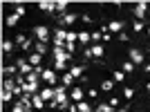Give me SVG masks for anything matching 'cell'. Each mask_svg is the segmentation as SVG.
Returning a JSON list of instances; mask_svg holds the SVG:
<instances>
[{
  "mask_svg": "<svg viewBox=\"0 0 150 112\" xmlns=\"http://www.w3.org/2000/svg\"><path fill=\"white\" fill-rule=\"evenodd\" d=\"M31 103H34V108H36V110L45 108V101H43V96H40V94H34V96H31Z\"/></svg>",
  "mask_w": 150,
  "mask_h": 112,
  "instance_id": "4fadbf2b",
  "label": "cell"
},
{
  "mask_svg": "<svg viewBox=\"0 0 150 112\" xmlns=\"http://www.w3.org/2000/svg\"><path fill=\"white\" fill-rule=\"evenodd\" d=\"M13 13L23 18V16H25V7H23V5H18V7H16V9H13Z\"/></svg>",
  "mask_w": 150,
  "mask_h": 112,
  "instance_id": "4dcf8cb0",
  "label": "cell"
},
{
  "mask_svg": "<svg viewBox=\"0 0 150 112\" xmlns=\"http://www.w3.org/2000/svg\"><path fill=\"white\" fill-rule=\"evenodd\" d=\"M90 47H92V56H96V58L103 56V45H90Z\"/></svg>",
  "mask_w": 150,
  "mask_h": 112,
  "instance_id": "d6986e66",
  "label": "cell"
},
{
  "mask_svg": "<svg viewBox=\"0 0 150 112\" xmlns=\"http://www.w3.org/2000/svg\"><path fill=\"white\" fill-rule=\"evenodd\" d=\"M112 87H114V81H103L101 83V90H103V92H110Z\"/></svg>",
  "mask_w": 150,
  "mask_h": 112,
  "instance_id": "603a6c76",
  "label": "cell"
},
{
  "mask_svg": "<svg viewBox=\"0 0 150 112\" xmlns=\"http://www.w3.org/2000/svg\"><path fill=\"white\" fill-rule=\"evenodd\" d=\"M16 43H20V47H23V45H25V43H27V38H25V36H23V34H20V36H16Z\"/></svg>",
  "mask_w": 150,
  "mask_h": 112,
  "instance_id": "d590c367",
  "label": "cell"
},
{
  "mask_svg": "<svg viewBox=\"0 0 150 112\" xmlns=\"http://www.w3.org/2000/svg\"><path fill=\"white\" fill-rule=\"evenodd\" d=\"M144 20H134V31H144Z\"/></svg>",
  "mask_w": 150,
  "mask_h": 112,
  "instance_id": "d6a6232c",
  "label": "cell"
},
{
  "mask_svg": "<svg viewBox=\"0 0 150 112\" xmlns=\"http://www.w3.org/2000/svg\"><path fill=\"white\" fill-rule=\"evenodd\" d=\"M123 79H125V72H123V69H117V72H114V79H112V81L119 83V81H123Z\"/></svg>",
  "mask_w": 150,
  "mask_h": 112,
  "instance_id": "484cf974",
  "label": "cell"
},
{
  "mask_svg": "<svg viewBox=\"0 0 150 112\" xmlns=\"http://www.w3.org/2000/svg\"><path fill=\"white\" fill-rule=\"evenodd\" d=\"M16 67H18V72H20V76H29L31 72H34V65H31V63H27V61H23V58H18V61H16Z\"/></svg>",
  "mask_w": 150,
  "mask_h": 112,
  "instance_id": "7a4b0ae2",
  "label": "cell"
},
{
  "mask_svg": "<svg viewBox=\"0 0 150 112\" xmlns=\"http://www.w3.org/2000/svg\"><path fill=\"white\" fill-rule=\"evenodd\" d=\"M34 34H36V38L40 40V43H47V40H50V29H47L45 25H36L34 27Z\"/></svg>",
  "mask_w": 150,
  "mask_h": 112,
  "instance_id": "3957f363",
  "label": "cell"
},
{
  "mask_svg": "<svg viewBox=\"0 0 150 112\" xmlns=\"http://www.w3.org/2000/svg\"><path fill=\"white\" fill-rule=\"evenodd\" d=\"M108 103H110V106H112V108H117V106H119V99H110V101H108Z\"/></svg>",
  "mask_w": 150,
  "mask_h": 112,
  "instance_id": "74e56055",
  "label": "cell"
},
{
  "mask_svg": "<svg viewBox=\"0 0 150 112\" xmlns=\"http://www.w3.org/2000/svg\"><path fill=\"white\" fill-rule=\"evenodd\" d=\"M40 61H43V56H40V54H36V52H34V54L29 56V63L34 65V67H40Z\"/></svg>",
  "mask_w": 150,
  "mask_h": 112,
  "instance_id": "9a60e30c",
  "label": "cell"
},
{
  "mask_svg": "<svg viewBox=\"0 0 150 112\" xmlns=\"http://www.w3.org/2000/svg\"><path fill=\"white\" fill-rule=\"evenodd\" d=\"M34 50H36V54H47V43H40V40H38L36 45H34Z\"/></svg>",
  "mask_w": 150,
  "mask_h": 112,
  "instance_id": "e0dca14e",
  "label": "cell"
},
{
  "mask_svg": "<svg viewBox=\"0 0 150 112\" xmlns=\"http://www.w3.org/2000/svg\"><path fill=\"white\" fill-rule=\"evenodd\" d=\"M130 61L134 63V65L144 63V52H141V50H134V47H132V50H130Z\"/></svg>",
  "mask_w": 150,
  "mask_h": 112,
  "instance_id": "ba28073f",
  "label": "cell"
},
{
  "mask_svg": "<svg viewBox=\"0 0 150 112\" xmlns=\"http://www.w3.org/2000/svg\"><path fill=\"white\" fill-rule=\"evenodd\" d=\"M69 99H72V101H76V103H81V101L85 99V92H83L81 87H74V90L69 92Z\"/></svg>",
  "mask_w": 150,
  "mask_h": 112,
  "instance_id": "9c48e42d",
  "label": "cell"
},
{
  "mask_svg": "<svg viewBox=\"0 0 150 112\" xmlns=\"http://www.w3.org/2000/svg\"><path fill=\"white\" fill-rule=\"evenodd\" d=\"M83 54H85V58H90V56H92V47H85V52H83Z\"/></svg>",
  "mask_w": 150,
  "mask_h": 112,
  "instance_id": "f35d334b",
  "label": "cell"
},
{
  "mask_svg": "<svg viewBox=\"0 0 150 112\" xmlns=\"http://www.w3.org/2000/svg\"><path fill=\"white\" fill-rule=\"evenodd\" d=\"M123 96H125V99H132V96H134V90H132V87H125V90H123Z\"/></svg>",
  "mask_w": 150,
  "mask_h": 112,
  "instance_id": "1f68e13d",
  "label": "cell"
},
{
  "mask_svg": "<svg viewBox=\"0 0 150 112\" xmlns=\"http://www.w3.org/2000/svg\"><path fill=\"white\" fill-rule=\"evenodd\" d=\"M27 112H31V110H27Z\"/></svg>",
  "mask_w": 150,
  "mask_h": 112,
  "instance_id": "7bdbcfd3",
  "label": "cell"
},
{
  "mask_svg": "<svg viewBox=\"0 0 150 112\" xmlns=\"http://www.w3.org/2000/svg\"><path fill=\"white\" fill-rule=\"evenodd\" d=\"M79 40H81L83 45H88L90 40H92V34H90V31H79Z\"/></svg>",
  "mask_w": 150,
  "mask_h": 112,
  "instance_id": "2e32d148",
  "label": "cell"
},
{
  "mask_svg": "<svg viewBox=\"0 0 150 112\" xmlns=\"http://www.w3.org/2000/svg\"><path fill=\"white\" fill-rule=\"evenodd\" d=\"M121 69H123V72H125V74H130V72H134V63H123V67H121Z\"/></svg>",
  "mask_w": 150,
  "mask_h": 112,
  "instance_id": "4316f807",
  "label": "cell"
},
{
  "mask_svg": "<svg viewBox=\"0 0 150 112\" xmlns=\"http://www.w3.org/2000/svg\"><path fill=\"white\" fill-rule=\"evenodd\" d=\"M119 112H128V110H125V108H121V110H119Z\"/></svg>",
  "mask_w": 150,
  "mask_h": 112,
  "instance_id": "60d3db41",
  "label": "cell"
},
{
  "mask_svg": "<svg viewBox=\"0 0 150 112\" xmlns=\"http://www.w3.org/2000/svg\"><path fill=\"white\" fill-rule=\"evenodd\" d=\"M18 20H20V16H16V13H9V16H7V25H16Z\"/></svg>",
  "mask_w": 150,
  "mask_h": 112,
  "instance_id": "d4e9b609",
  "label": "cell"
},
{
  "mask_svg": "<svg viewBox=\"0 0 150 112\" xmlns=\"http://www.w3.org/2000/svg\"><path fill=\"white\" fill-rule=\"evenodd\" d=\"M67 34L69 31H65L63 27H56V31H54V45H63V40H67Z\"/></svg>",
  "mask_w": 150,
  "mask_h": 112,
  "instance_id": "5b68a950",
  "label": "cell"
},
{
  "mask_svg": "<svg viewBox=\"0 0 150 112\" xmlns=\"http://www.w3.org/2000/svg\"><path fill=\"white\" fill-rule=\"evenodd\" d=\"M11 112H27V108H25V106H23V103L18 101V103H16V106L11 108Z\"/></svg>",
  "mask_w": 150,
  "mask_h": 112,
  "instance_id": "f546056e",
  "label": "cell"
},
{
  "mask_svg": "<svg viewBox=\"0 0 150 112\" xmlns=\"http://www.w3.org/2000/svg\"><path fill=\"white\" fill-rule=\"evenodd\" d=\"M117 108H112L110 103H99V108H96V112H114Z\"/></svg>",
  "mask_w": 150,
  "mask_h": 112,
  "instance_id": "ffe728a7",
  "label": "cell"
},
{
  "mask_svg": "<svg viewBox=\"0 0 150 112\" xmlns=\"http://www.w3.org/2000/svg\"><path fill=\"white\" fill-rule=\"evenodd\" d=\"M148 90H150V81H148Z\"/></svg>",
  "mask_w": 150,
  "mask_h": 112,
  "instance_id": "b9f144b4",
  "label": "cell"
},
{
  "mask_svg": "<svg viewBox=\"0 0 150 112\" xmlns=\"http://www.w3.org/2000/svg\"><path fill=\"white\" fill-rule=\"evenodd\" d=\"M54 94H56V90H54V87H45V90H40L43 101H54Z\"/></svg>",
  "mask_w": 150,
  "mask_h": 112,
  "instance_id": "8fae6325",
  "label": "cell"
},
{
  "mask_svg": "<svg viewBox=\"0 0 150 112\" xmlns=\"http://www.w3.org/2000/svg\"><path fill=\"white\" fill-rule=\"evenodd\" d=\"M18 85H20V83L16 81V79H11V76H7L5 81H2V87H5V90H11V92H13V90H16Z\"/></svg>",
  "mask_w": 150,
  "mask_h": 112,
  "instance_id": "30bf717a",
  "label": "cell"
},
{
  "mask_svg": "<svg viewBox=\"0 0 150 112\" xmlns=\"http://www.w3.org/2000/svg\"><path fill=\"white\" fill-rule=\"evenodd\" d=\"M40 79H43L45 83L54 85V83H56V72H54V67H45V69H43V74H40Z\"/></svg>",
  "mask_w": 150,
  "mask_h": 112,
  "instance_id": "277c9868",
  "label": "cell"
},
{
  "mask_svg": "<svg viewBox=\"0 0 150 112\" xmlns=\"http://www.w3.org/2000/svg\"><path fill=\"white\" fill-rule=\"evenodd\" d=\"M123 27H125V23H123V20H112V23L108 25V29H110V31H114V34H123Z\"/></svg>",
  "mask_w": 150,
  "mask_h": 112,
  "instance_id": "52a82bcc",
  "label": "cell"
},
{
  "mask_svg": "<svg viewBox=\"0 0 150 112\" xmlns=\"http://www.w3.org/2000/svg\"><path fill=\"white\" fill-rule=\"evenodd\" d=\"M2 50H5V52H11L13 50V43H11V40H5V43H2Z\"/></svg>",
  "mask_w": 150,
  "mask_h": 112,
  "instance_id": "836d02e7",
  "label": "cell"
},
{
  "mask_svg": "<svg viewBox=\"0 0 150 112\" xmlns=\"http://www.w3.org/2000/svg\"><path fill=\"white\" fill-rule=\"evenodd\" d=\"M16 69H18L16 65H9V67H5V76H11L13 72H16Z\"/></svg>",
  "mask_w": 150,
  "mask_h": 112,
  "instance_id": "e575fe53",
  "label": "cell"
},
{
  "mask_svg": "<svg viewBox=\"0 0 150 112\" xmlns=\"http://www.w3.org/2000/svg\"><path fill=\"white\" fill-rule=\"evenodd\" d=\"M99 38H103V34H99V31H92V40H99Z\"/></svg>",
  "mask_w": 150,
  "mask_h": 112,
  "instance_id": "8d00e7d4",
  "label": "cell"
},
{
  "mask_svg": "<svg viewBox=\"0 0 150 112\" xmlns=\"http://www.w3.org/2000/svg\"><path fill=\"white\" fill-rule=\"evenodd\" d=\"M146 9H148L146 2H134V16H137V20H144L146 18Z\"/></svg>",
  "mask_w": 150,
  "mask_h": 112,
  "instance_id": "8992f818",
  "label": "cell"
},
{
  "mask_svg": "<svg viewBox=\"0 0 150 112\" xmlns=\"http://www.w3.org/2000/svg\"><path fill=\"white\" fill-rule=\"evenodd\" d=\"M11 99H13V92H11V90H5V87H2V101H5V103H9Z\"/></svg>",
  "mask_w": 150,
  "mask_h": 112,
  "instance_id": "7402d4cb",
  "label": "cell"
},
{
  "mask_svg": "<svg viewBox=\"0 0 150 112\" xmlns=\"http://www.w3.org/2000/svg\"><path fill=\"white\" fill-rule=\"evenodd\" d=\"M74 20H76V13H65L63 20H61V25H72Z\"/></svg>",
  "mask_w": 150,
  "mask_h": 112,
  "instance_id": "ac0fdd59",
  "label": "cell"
},
{
  "mask_svg": "<svg viewBox=\"0 0 150 112\" xmlns=\"http://www.w3.org/2000/svg\"><path fill=\"white\" fill-rule=\"evenodd\" d=\"M38 7H40V9H43V11H54V9H56V2H52V0H47V2H38Z\"/></svg>",
  "mask_w": 150,
  "mask_h": 112,
  "instance_id": "7c38bea8",
  "label": "cell"
},
{
  "mask_svg": "<svg viewBox=\"0 0 150 112\" xmlns=\"http://www.w3.org/2000/svg\"><path fill=\"white\" fill-rule=\"evenodd\" d=\"M79 112H92V106L85 103V101H81V103H79Z\"/></svg>",
  "mask_w": 150,
  "mask_h": 112,
  "instance_id": "cb8c5ba5",
  "label": "cell"
},
{
  "mask_svg": "<svg viewBox=\"0 0 150 112\" xmlns=\"http://www.w3.org/2000/svg\"><path fill=\"white\" fill-rule=\"evenodd\" d=\"M56 9L63 11V16H65V13H67V2H65V0H63V2H56Z\"/></svg>",
  "mask_w": 150,
  "mask_h": 112,
  "instance_id": "83f0119b",
  "label": "cell"
},
{
  "mask_svg": "<svg viewBox=\"0 0 150 112\" xmlns=\"http://www.w3.org/2000/svg\"><path fill=\"white\" fill-rule=\"evenodd\" d=\"M146 72H150V63H148V65H146Z\"/></svg>",
  "mask_w": 150,
  "mask_h": 112,
  "instance_id": "ab89813d",
  "label": "cell"
},
{
  "mask_svg": "<svg viewBox=\"0 0 150 112\" xmlns=\"http://www.w3.org/2000/svg\"><path fill=\"white\" fill-rule=\"evenodd\" d=\"M52 54H54V61H63V63H67L69 58H72V54L65 50V45H54V47H52Z\"/></svg>",
  "mask_w": 150,
  "mask_h": 112,
  "instance_id": "6da1fadb",
  "label": "cell"
},
{
  "mask_svg": "<svg viewBox=\"0 0 150 112\" xmlns=\"http://www.w3.org/2000/svg\"><path fill=\"white\" fill-rule=\"evenodd\" d=\"M83 72H85V65H74V67L69 69V74L74 76V79H79V76H83Z\"/></svg>",
  "mask_w": 150,
  "mask_h": 112,
  "instance_id": "5bb4252c",
  "label": "cell"
},
{
  "mask_svg": "<svg viewBox=\"0 0 150 112\" xmlns=\"http://www.w3.org/2000/svg\"><path fill=\"white\" fill-rule=\"evenodd\" d=\"M65 65H67V63H63V61H54V72H61V69H65Z\"/></svg>",
  "mask_w": 150,
  "mask_h": 112,
  "instance_id": "f1b7e54d",
  "label": "cell"
},
{
  "mask_svg": "<svg viewBox=\"0 0 150 112\" xmlns=\"http://www.w3.org/2000/svg\"><path fill=\"white\" fill-rule=\"evenodd\" d=\"M72 83H74V76L69 74V72H67V74H63V87H67V85H72Z\"/></svg>",
  "mask_w": 150,
  "mask_h": 112,
  "instance_id": "44dd1931",
  "label": "cell"
}]
</instances>
